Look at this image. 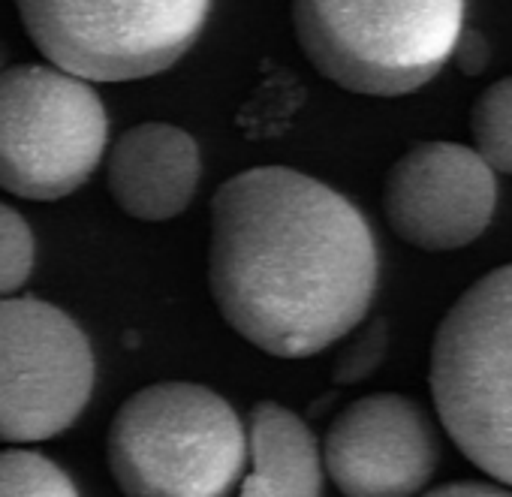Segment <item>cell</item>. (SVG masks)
I'll return each mask as SVG.
<instances>
[{"instance_id": "obj_1", "label": "cell", "mask_w": 512, "mask_h": 497, "mask_svg": "<svg viewBox=\"0 0 512 497\" xmlns=\"http://www.w3.org/2000/svg\"><path fill=\"white\" fill-rule=\"evenodd\" d=\"M377 272L362 211L299 169L238 172L211 199V299L263 353L308 359L350 335L374 302Z\"/></svg>"}, {"instance_id": "obj_2", "label": "cell", "mask_w": 512, "mask_h": 497, "mask_svg": "<svg viewBox=\"0 0 512 497\" xmlns=\"http://www.w3.org/2000/svg\"><path fill=\"white\" fill-rule=\"evenodd\" d=\"M244 455V425L232 404L187 380L130 395L106 437L124 497H229Z\"/></svg>"}, {"instance_id": "obj_3", "label": "cell", "mask_w": 512, "mask_h": 497, "mask_svg": "<svg viewBox=\"0 0 512 497\" xmlns=\"http://www.w3.org/2000/svg\"><path fill=\"white\" fill-rule=\"evenodd\" d=\"M293 28L305 58L329 82L368 97L428 85L464 28L458 0H299Z\"/></svg>"}, {"instance_id": "obj_4", "label": "cell", "mask_w": 512, "mask_h": 497, "mask_svg": "<svg viewBox=\"0 0 512 497\" xmlns=\"http://www.w3.org/2000/svg\"><path fill=\"white\" fill-rule=\"evenodd\" d=\"M431 398L452 443L512 485V263L479 278L443 317L431 347Z\"/></svg>"}, {"instance_id": "obj_5", "label": "cell", "mask_w": 512, "mask_h": 497, "mask_svg": "<svg viewBox=\"0 0 512 497\" xmlns=\"http://www.w3.org/2000/svg\"><path fill=\"white\" fill-rule=\"evenodd\" d=\"M109 139L97 91L49 64L0 73V190L52 202L76 193Z\"/></svg>"}, {"instance_id": "obj_6", "label": "cell", "mask_w": 512, "mask_h": 497, "mask_svg": "<svg viewBox=\"0 0 512 497\" xmlns=\"http://www.w3.org/2000/svg\"><path fill=\"white\" fill-rule=\"evenodd\" d=\"M205 0H52L19 7L49 67L79 82H133L172 67L202 34Z\"/></svg>"}, {"instance_id": "obj_7", "label": "cell", "mask_w": 512, "mask_h": 497, "mask_svg": "<svg viewBox=\"0 0 512 497\" xmlns=\"http://www.w3.org/2000/svg\"><path fill=\"white\" fill-rule=\"evenodd\" d=\"M94 392L85 332L40 299H0V440L40 443L64 434Z\"/></svg>"}, {"instance_id": "obj_8", "label": "cell", "mask_w": 512, "mask_h": 497, "mask_svg": "<svg viewBox=\"0 0 512 497\" xmlns=\"http://www.w3.org/2000/svg\"><path fill=\"white\" fill-rule=\"evenodd\" d=\"M497 205L494 172L458 142H419L404 151L383 187L395 235L419 251L443 254L476 241Z\"/></svg>"}, {"instance_id": "obj_9", "label": "cell", "mask_w": 512, "mask_h": 497, "mask_svg": "<svg viewBox=\"0 0 512 497\" xmlns=\"http://www.w3.org/2000/svg\"><path fill=\"white\" fill-rule=\"evenodd\" d=\"M323 467L344 497H413L437 470V431L413 398L380 392L329 425Z\"/></svg>"}, {"instance_id": "obj_10", "label": "cell", "mask_w": 512, "mask_h": 497, "mask_svg": "<svg viewBox=\"0 0 512 497\" xmlns=\"http://www.w3.org/2000/svg\"><path fill=\"white\" fill-rule=\"evenodd\" d=\"M202 157L196 139L172 124L130 127L109 151L106 181L115 205L142 223L178 217L199 187Z\"/></svg>"}, {"instance_id": "obj_11", "label": "cell", "mask_w": 512, "mask_h": 497, "mask_svg": "<svg viewBox=\"0 0 512 497\" xmlns=\"http://www.w3.org/2000/svg\"><path fill=\"white\" fill-rule=\"evenodd\" d=\"M250 473L238 497H323V455L311 428L278 401H256L244 428Z\"/></svg>"}, {"instance_id": "obj_12", "label": "cell", "mask_w": 512, "mask_h": 497, "mask_svg": "<svg viewBox=\"0 0 512 497\" xmlns=\"http://www.w3.org/2000/svg\"><path fill=\"white\" fill-rule=\"evenodd\" d=\"M473 151L491 172L512 175V76L488 85L470 109Z\"/></svg>"}, {"instance_id": "obj_13", "label": "cell", "mask_w": 512, "mask_h": 497, "mask_svg": "<svg viewBox=\"0 0 512 497\" xmlns=\"http://www.w3.org/2000/svg\"><path fill=\"white\" fill-rule=\"evenodd\" d=\"M0 497H79L64 467L34 449H0Z\"/></svg>"}, {"instance_id": "obj_14", "label": "cell", "mask_w": 512, "mask_h": 497, "mask_svg": "<svg viewBox=\"0 0 512 497\" xmlns=\"http://www.w3.org/2000/svg\"><path fill=\"white\" fill-rule=\"evenodd\" d=\"M34 272V232L28 220L0 202V299H10Z\"/></svg>"}, {"instance_id": "obj_15", "label": "cell", "mask_w": 512, "mask_h": 497, "mask_svg": "<svg viewBox=\"0 0 512 497\" xmlns=\"http://www.w3.org/2000/svg\"><path fill=\"white\" fill-rule=\"evenodd\" d=\"M389 350V326L386 320H371L335 359L332 380L335 383H359L371 377Z\"/></svg>"}, {"instance_id": "obj_16", "label": "cell", "mask_w": 512, "mask_h": 497, "mask_svg": "<svg viewBox=\"0 0 512 497\" xmlns=\"http://www.w3.org/2000/svg\"><path fill=\"white\" fill-rule=\"evenodd\" d=\"M452 61H455V67L464 76H476V73H482L488 67L491 46H488V40L476 28L473 31L470 28H461V34L455 40V49H452Z\"/></svg>"}, {"instance_id": "obj_17", "label": "cell", "mask_w": 512, "mask_h": 497, "mask_svg": "<svg viewBox=\"0 0 512 497\" xmlns=\"http://www.w3.org/2000/svg\"><path fill=\"white\" fill-rule=\"evenodd\" d=\"M422 497H512V491L488 485V482H449Z\"/></svg>"}, {"instance_id": "obj_18", "label": "cell", "mask_w": 512, "mask_h": 497, "mask_svg": "<svg viewBox=\"0 0 512 497\" xmlns=\"http://www.w3.org/2000/svg\"><path fill=\"white\" fill-rule=\"evenodd\" d=\"M4 58H7V55H4V46H0V73H4Z\"/></svg>"}]
</instances>
